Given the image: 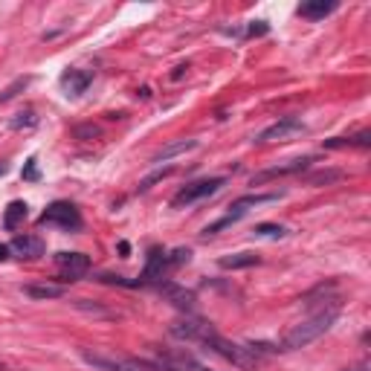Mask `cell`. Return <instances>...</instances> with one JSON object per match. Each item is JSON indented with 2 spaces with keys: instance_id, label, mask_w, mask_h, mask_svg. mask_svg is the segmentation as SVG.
<instances>
[{
  "instance_id": "obj_25",
  "label": "cell",
  "mask_w": 371,
  "mask_h": 371,
  "mask_svg": "<svg viewBox=\"0 0 371 371\" xmlns=\"http://www.w3.org/2000/svg\"><path fill=\"white\" fill-rule=\"evenodd\" d=\"M169 258V267H180V264H189L191 261V252L189 250H174L171 255H166Z\"/></svg>"
},
{
  "instance_id": "obj_16",
  "label": "cell",
  "mask_w": 371,
  "mask_h": 371,
  "mask_svg": "<svg viewBox=\"0 0 371 371\" xmlns=\"http://www.w3.org/2000/svg\"><path fill=\"white\" fill-rule=\"evenodd\" d=\"M26 203L24 200H12L9 206H6V212H3V230H9V232H15L21 227V223L26 221Z\"/></svg>"
},
{
  "instance_id": "obj_15",
  "label": "cell",
  "mask_w": 371,
  "mask_h": 371,
  "mask_svg": "<svg viewBox=\"0 0 371 371\" xmlns=\"http://www.w3.org/2000/svg\"><path fill=\"white\" fill-rule=\"evenodd\" d=\"M191 148H198V139H177V142H169L163 151H157V154L151 157V163H169L171 157L186 154V151H191Z\"/></svg>"
},
{
  "instance_id": "obj_24",
  "label": "cell",
  "mask_w": 371,
  "mask_h": 371,
  "mask_svg": "<svg viewBox=\"0 0 371 371\" xmlns=\"http://www.w3.org/2000/svg\"><path fill=\"white\" fill-rule=\"evenodd\" d=\"M343 177V171H336V169H331V171H319V174H313V177H308V183L311 186H319V183H336Z\"/></svg>"
},
{
  "instance_id": "obj_12",
  "label": "cell",
  "mask_w": 371,
  "mask_h": 371,
  "mask_svg": "<svg viewBox=\"0 0 371 371\" xmlns=\"http://www.w3.org/2000/svg\"><path fill=\"white\" fill-rule=\"evenodd\" d=\"M82 360L96 371H145L137 363H119V360L102 357V354H93V351H82Z\"/></svg>"
},
{
  "instance_id": "obj_8",
  "label": "cell",
  "mask_w": 371,
  "mask_h": 371,
  "mask_svg": "<svg viewBox=\"0 0 371 371\" xmlns=\"http://www.w3.org/2000/svg\"><path fill=\"white\" fill-rule=\"evenodd\" d=\"M55 264L61 270V282H78L90 270V258L85 252H55Z\"/></svg>"
},
{
  "instance_id": "obj_26",
  "label": "cell",
  "mask_w": 371,
  "mask_h": 371,
  "mask_svg": "<svg viewBox=\"0 0 371 371\" xmlns=\"http://www.w3.org/2000/svg\"><path fill=\"white\" fill-rule=\"evenodd\" d=\"M171 171H174V169H163V171H154L151 177H145V180L139 183V191H148V189H151V186H154L157 180H163V177H169Z\"/></svg>"
},
{
  "instance_id": "obj_1",
  "label": "cell",
  "mask_w": 371,
  "mask_h": 371,
  "mask_svg": "<svg viewBox=\"0 0 371 371\" xmlns=\"http://www.w3.org/2000/svg\"><path fill=\"white\" fill-rule=\"evenodd\" d=\"M336 316H340V308H325V311H316L313 316H308L304 322H299V325H293L284 340L279 345V351H299V348H308L311 343H316L322 334H328L331 325L336 322Z\"/></svg>"
},
{
  "instance_id": "obj_23",
  "label": "cell",
  "mask_w": 371,
  "mask_h": 371,
  "mask_svg": "<svg viewBox=\"0 0 371 371\" xmlns=\"http://www.w3.org/2000/svg\"><path fill=\"white\" fill-rule=\"evenodd\" d=\"M38 125V117L32 110H24L18 114V119H12V131H24V128H35Z\"/></svg>"
},
{
  "instance_id": "obj_19",
  "label": "cell",
  "mask_w": 371,
  "mask_h": 371,
  "mask_svg": "<svg viewBox=\"0 0 371 371\" xmlns=\"http://www.w3.org/2000/svg\"><path fill=\"white\" fill-rule=\"evenodd\" d=\"M258 261H261L258 252H235V255H223L221 258V267L223 270H241V267H252Z\"/></svg>"
},
{
  "instance_id": "obj_10",
  "label": "cell",
  "mask_w": 371,
  "mask_h": 371,
  "mask_svg": "<svg viewBox=\"0 0 371 371\" xmlns=\"http://www.w3.org/2000/svg\"><path fill=\"white\" fill-rule=\"evenodd\" d=\"M58 85H61L64 93L70 96V99H76V96H82L93 85V73H87V70H67V73H61Z\"/></svg>"
},
{
  "instance_id": "obj_31",
  "label": "cell",
  "mask_w": 371,
  "mask_h": 371,
  "mask_svg": "<svg viewBox=\"0 0 371 371\" xmlns=\"http://www.w3.org/2000/svg\"><path fill=\"white\" fill-rule=\"evenodd\" d=\"M351 371H368V363H360L357 368H351Z\"/></svg>"
},
{
  "instance_id": "obj_2",
  "label": "cell",
  "mask_w": 371,
  "mask_h": 371,
  "mask_svg": "<svg viewBox=\"0 0 371 371\" xmlns=\"http://www.w3.org/2000/svg\"><path fill=\"white\" fill-rule=\"evenodd\" d=\"M203 345H206L209 351H215L218 357L230 360V363L238 365V368H255V363H258V354H252L247 345H235V343H230V340H223L218 331L209 334L206 340H203Z\"/></svg>"
},
{
  "instance_id": "obj_3",
  "label": "cell",
  "mask_w": 371,
  "mask_h": 371,
  "mask_svg": "<svg viewBox=\"0 0 371 371\" xmlns=\"http://www.w3.org/2000/svg\"><path fill=\"white\" fill-rule=\"evenodd\" d=\"M282 195H244V198H238L232 206H230V212L223 215L221 221H215V223H209V227L203 230V238H209V235H215V232H221V230H227V227H232V223H238L241 218H244L252 206H261V203H276Z\"/></svg>"
},
{
  "instance_id": "obj_27",
  "label": "cell",
  "mask_w": 371,
  "mask_h": 371,
  "mask_svg": "<svg viewBox=\"0 0 371 371\" xmlns=\"http://www.w3.org/2000/svg\"><path fill=\"white\" fill-rule=\"evenodd\" d=\"M24 180H38V163H35V157H29V159H26Z\"/></svg>"
},
{
  "instance_id": "obj_5",
  "label": "cell",
  "mask_w": 371,
  "mask_h": 371,
  "mask_svg": "<svg viewBox=\"0 0 371 371\" xmlns=\"http://www.w3.org/2000/svg\"><path fill=\"white\" fill-rule=\"evenodd\" d=\"M41 223L44 227H58L64 232H76V230H82V215H78V209L67 200H55L44 209V215H41Z\"/></svg>"
},
{
  "instance_id": "obj_18",
  "label": "cell",
  "mask_w": 371,
  "mask_h": 371,
  "mask_svg": "<svg viewBox=\"0 0 371 371\" xmlns=\"http://www.w3.org/2000/svg\"><path fill=\"white\" fill-rule=\"evenodd\" d=\"M371 145V134L363 131L357 137H334L325 142V148H368Z\"/></svg>"
},
{
  "instance_id": "obj_14",
  "label": "cell",
  "mask_w": 371,
  "mask_h": 371,
  "mask_svg": "<svg viewBox=\"0 0 371 371\" xmlns=\"http://www.w3.org/2000/svg\"><path fill=\"white\" fill-rule=\"evenodd\" d=\"M12 252H18L21 258H38L44 255V241L35 235H15L12 238Z\"/></svg>"
},
{
  "instance_id": "obj_30",
  "label": "cell",
  "mask_w": 371,
  "mask_h": 371,
  "mask_svg": "<svg viewBox=\"0 0 371 371\" xmlns=\"http://www.w3.org/2000/svg\"><path fill=\"white\" fill-rule=\"evenodd\" d=\"M9 252H12V247H6V244H0V261H6V258H9Z\"/></svg>"
},
{
  "instance_id": "obj_32",
  "label": "cell",
  "mask_w": 371,
  "mask_h": 371,
  "mask_svg": "<svg viewBox=\"0 0 371 371\" xmlns=\"http://www.w3.org/2000/svg\"><path fill=\"white\" fill-rule=\"evenodd\" d=\"M6 171H9V166H6V163H0V177H3Z\"/></svg>"
},
{
  "instance_id": "obj_22",
  "label": "cell",
  "mask_w": 371,
  "mask_h": 371,
  "mask_svg": "<svg viewBox=\"0 0 371 371\" xmlns=\"http://www.w3.org/2000/svg\"><path fill=\"white\" fill-rule=\"evenodd\" d=\"M29 85H32V76H21V78H15V82H12L9 87H3V93H0V105L12 102L15 96H18V93H24Z\"/></svg>"
},
{
  "instance_id": "obj_28",
  "label": "cell",
  "mask_w": 371,
  "mask_h": 371,
  "mask_svg": "<svg viewBox=\"0 0 371 371\" xmlns=\"http://www.w3.org/2000/svg\"><path fill=\"white\" fill-rule=\"evenodd\" d=\"M267 32H270V26H267L264 21H252V26L247 29V35L255 38V35H267Z\"/></svg>"
},
{
  "instance_id": "obj_29",
  "label": "cell",
  "mask_w": 371,
  "mask_h": 371,
  "mask_svg": "<svg viewBox=\"0 0 371 371\" xmlns=\"http://www.w3.org/2000/svg\"><path fill=\"white\" fill-rule=\"evenodd\" d=\"M76 134H78V137H99V128H96V125H87V128H78Z\"/></svg>"
},
{
  "instance_id": "obj_13",
  "label": "cell",
  "mask_w": 371,
  "mask_h": 371,
  "mask_svg": "<svg viewBox=\"0 0 371 371\" xmlns=\"http://www.w3.org/2000/svg\"><path fill=\"white\" fill-rule=\"evenodd\" d=\"M157 290H159V293H166V299H169L171 304H177L180 311H191V302H195L191 290H186V287H180V284H171V282H166V279L157 284Z\"/></svg>"
},
{
  "instance_id": "obj_21",
  "label": "cell",
  "mask_w": 371,
  "mask_h": 371,
  "mask_svg": "<svg viewBox=\"0 0 371 371\" xmlns=\"http://www.w3.org/2000/svg\"><path fill=\"white\" fill-rule=\"evenodd\" d=\"M284 235H287V230L282 223H255V230H252V238H267V241H279Z\"/></svg>"
},
{
  "instance_id": "obj_11",
  "label": "cell",
  "mask_w": 371,
  "mask_h": 371,
  "mask_svg": "<svg viewBox=\"0 0 371 371\" xmlns=\"http://www.w3.org/2000/svg\"><path fill=\"white\" fill-rule=\"evenodd\" d=\"M166 270H169V258L163 250H151L148 255V264H145L142 276H139V284H159L166 279Z\"/></svg>"
},
{
  "instance_id": "obj_4",
  "label": "cell",
  "mask_w": 371,
  "mask_h": 371,
  "mask_svg": "<svg viewBox=\"0 0 371 371\" xmlns=\"http://www.w3.org/2000/svg\"><path fill=\"white\" fill-rule=\"evenodd\" d=\"M227 186V177H209V180H198V183H189L183 186L177 195L171 198V206L174 209H183V206H195L198 200H206L218 195V191Z\"/></svg>"
},
{
  "instance_id": "obj_17",
  "label": "cell",
  "mask_w": 371,
  "mask_h": 371,
  "mask_svg": "<svg viewBox=\"0 0 371 371\" xmlns=\"http://www.w3.org/2000/svg\"><path fill=\"white\" fill-rule=\"evenodd\" d=\"M334 9H336L334 0H328V3H325V0H313V3H302L299 15H302V18H308V21H319V18H325V15H331Z\"/></svg>"
},
{
  "instance_id": "obj_7",
  "label": "cell",
  "mask_w": 371,
  "mask_h": 371,
  "mask_svg": "<svg viewBox=\"0 0 371 371\" xmlns=\"http://www.w3.org/2000/svg\"><path fill=\"white\" fill-rule=\"evenodd\" d=\"M304 131H308V128H304L302 119L284 117V119H279L276 125L264 128V131L255 137V142H282V139H293V137H299V134H304Z\"/></svg>"
},
{
  "instance_id": "obj_9",
  "label": "cell",
  "mask_w": 371,
  "mask_h": 371,
  "mask_svg": "<svg viewBox=\"0 0 371 371\" xmlns=\"http://www.w3.org/2000/svg\"><path fill=\"white\" fill-rule=\"evenodd\" d=\"M313 163V157H299V159H290V163H284V166H276V169H267V171H261V174H255L252 177V186H261V183H267V180H276V177H290V174H299L302 169H308Z\"/></svg>"
},
{
  "instance_id": "obj_6",
  "label": "cell",
  "mask_w": 371,
  "mask_h": 371,
  "mask_svg": "<svg viewBox=\"0 0 371 371\" xmlns=\"http://www.w3.org/2000/svg\"><path fill=\"white\" fill-rule=\"evenodd\" d=\"M171 336H177V340H186V343H203L209 334H212L215 328L209 325L206 319H198V316H183V319H174L171 322Z\"/></svg>"
},
{
  "instance_id": "obj_20",
  "label": "cell",
  "mask_w": 371,
  "mask_h": 371,
  "mask_svg": "<svg viewBox=\"0 0 371 371\" xmlns=\"http://www.w3.org/2000/svg\"><path fill=\"white\" fill-rule=\"evenodd\" d=\"M24 293L29 299H58V296H64V287L61 284H29V287H24Z\"/></svg>"
}]
</instances>
